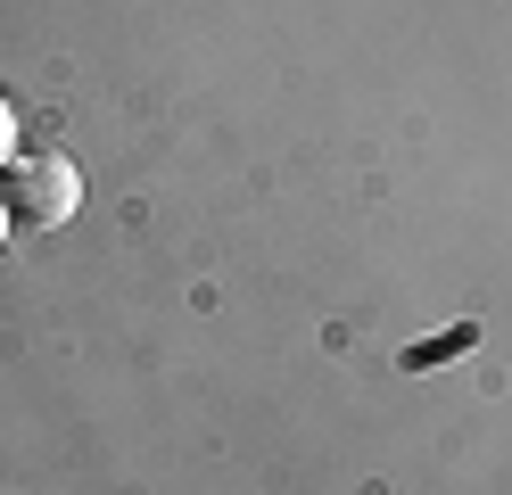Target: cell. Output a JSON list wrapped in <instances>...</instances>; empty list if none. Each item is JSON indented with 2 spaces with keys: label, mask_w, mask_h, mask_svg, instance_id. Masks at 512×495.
I'll list each match as a JSON object with an SVG mask.
<instances>
[{
  "label": "cell",
  "mask_w": 512,
  "mask_h": 495,
  "mask_svg": "<svg viewBox=\"0 0 512 495\" xmlns=\"http://www.w3.org/2000/svg\"><path fill=\"white\" fill-rule=\"evenodd\" d=\"M75 198H83V174L67 157H9V174H0V207H9V223H67L75 215Z\"/></svg>",
  "instance_id": "cell-1"
},
{
  "label": "cell",
  "mask_w": 512,
  "mask_h": 495,
  "mask_svg": "<svg viewBox=\"0 0 512 495\" xmlns=\"http://www.w3.org/2000/svg\"><path fill=\"white\" fill-rule=\"evenodd\" d=\"M9 149H17V108H9V91H0V174H9Z\"/></svg>",
  "instance_id": "cell-2"
},
{
  "label": "cell",
  "mask_w": 512,
  "mask_h": 495,
  "mask_svg": "<svg viewBox=\"0 0 512 495\" xmlns=\"http://www.w3.org/2000/svg\"><path fill=\"white\" fill-rule=\"evenodd\" d=\"M0 240H9V207H0Z\"/></svg>",
  "instance_id": "cell-3"
}]
</instances>
